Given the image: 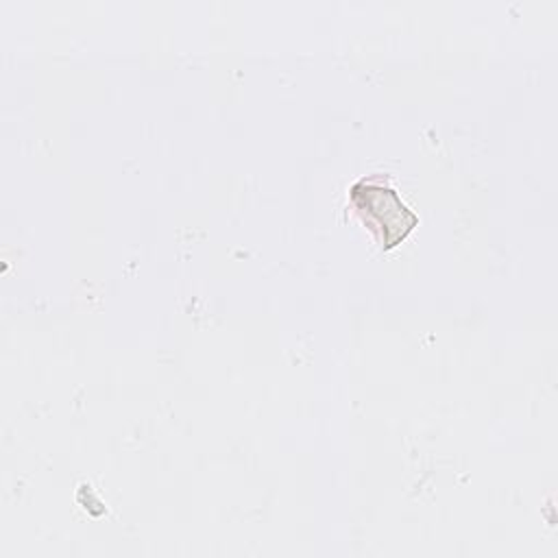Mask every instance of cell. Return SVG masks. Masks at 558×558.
<instances>
[{
	"label": "cell",
	"instance_id": "6da1fadb",
	"mask_svg": "<svg viewBox=\"0 0 558 558\" xmlns=\"http://www.w3.org/2000/svg\"><path fill=\"white\" fill-rule=\"evenodd\" d=\"M349 201L371 227L384 248H395L401 244L410 231L418 225V216L408 209L401 196L386 183L375 177L360 179L349 187Z\"/></svg>",
	"mask_w": 558,
	"mask_h": 558
}]
</instances>
